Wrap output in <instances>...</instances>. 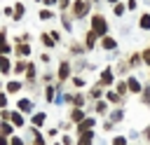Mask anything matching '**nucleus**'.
Segmentation results:
<instances>
[{
    "mask_svg": "<svg viewBox=\"0 0 150 145\" xmlns=\"http://www.w3.org/2000/svg\"><path fill=\"white\" fill-rule=\"evenodd\" d=\"M91 30L98 35V37H105L108 35V21L103 14H94L91 16Z\"/></svg>",
    "mask_w": 150,
    "mask_h": 145,
    "instance_id": "nucleus-1",
    "label": "nucleus"
},
{
    "mask_svg": "<svg viewBox=\"0 0 150 145\" xmlns=\"http://www.w3.org/2000/svg\"><path fill=\"white\" fill-rule=\"evenodd\" d=\"M87 12H89V0H75L73 7H70V14H73L75 19H84Z\"/></svg>",
    "mask_w": 150,
    "mask_h": 145,
    "instance_id": "nucleus-2",
    "label": "nucleus"
},
{
    "mask_svg": "<svg viewBox=\"0 0 150 145\" xmlns=\"http://www.w3.org/2000/svg\"><path fill=\"white\" fill-rule=\"evenodd\" d=\"M94 124H96V117H84V119L75 126V133H77V136H82L84 131H91V129H94Z\"/></svg>",
    "mask_w": 150,
    "mask_h": 145,
    "instance_id": "nucleus-3",
    "label": "nucleus"
},
{
    "mask_svg": "<svg viewBox=\"0 0 150 145\" xmlns=\"http://www.w3.org/2000/svg\"><path fill=\"white\" fill-rule=\"evenodd\" d=\"M112 82H115V75H112V68H105V70L101 72V82H98V84H101V87H110Z\"/></svg>",
    "mask_w": 150,
    "mask_h": 145,
    "instance_id": "nucleus-4",
    "label": "nucleus"
},
{
    "mask_svg": "<svg viewBox=\"0 0 150 145\" xmlns=\"http://www.w3.org/2000/svg\"><path fill=\"white\" fill-rule=\"evenodd\" d=\"M101 47H103L105 51H115V49H117V40L110 37V35H105V37L101 40Z\"/></svg>",
    "mask_w": 150,
    "mask_h": 145,
    "instance_id": "nucleus-5",
    "label": "nucleus"
},
{
    "mask_svg": "<svg viewBox=\"0 0 150 145\" xmlns=\"http://www.w3.org/2000/svg\"><path fill=\"white\" fill-rule=\"evenodd\" d=\"M127 87H129L131 94H143V87H141V82L136 77H127Z\"/></svg>",
    "mask_w": 150,
    "mask_h": 145,
    "instance_id": "nucleus-6",
    "label": "nucleus"
},
{
    "mask_svg": "<svg viewBox=\"0 0 150 145\" xmlns=\"http://www.w3.org/2000/svg\"><path fill=\"white\" fill-rule=\"evenodd\" d=\"M16 105H19V112H33V101L30 98H19Z\"/></svg>",
    "mask_w": 150,
    "mask_h": 145,
    "instance_id": "nucleus-7",
    "label": "nucleus"
},
{
    "mask_svg": "<svg viewBox=\"0 0 150 145\" xmlns=\"http://www.w3.org/2000/svg\"><path fill=\"white\" fill-rule=\"evenodd\" d=\"M68 75H70V63L68 61H61V65H59V82H63Z\"/></svg>",
    "mask_w": 150,
    "mask_h": 145,
    "instance_id": "nucleus-8",
    "label": "nucleus"
},
{
    "mask_svg": "<svg viewBox=\"0 0 150 145\" xmlns=\"http://www.w3.org/2000/svg\"><path fill=\"white\" fill-rule=\"evenodd\" d=\"M21 87H23V84H21L19 80H12V82L5 84V91H7V94H16V91H21Z\"/></svg>",
    "mask_w": 150,
    "mask_h": 145,
    "instance_id": "nucleus-9",
    "label": "nucleus"
},
{
    "mask_svg": "<svg viewBox=\"0 0 150 145\" xmlns=\"http://www.w3.org/2000/svg\"><path fill=\"white\" fill-rule=\"evenodd\" d=\"M9 122H12V124H14L16 129H21V126H26V119H23V115H21L19 110H16V112H12V119H9Z\"/></svg>",
    "mask_w": 150,
    "mask_h": 145,
    "instance_id": "nucleus-10",
    "label": "nucleus"
},
{
    "mask_svg": "<svg viewBox=\"0 0 150 145\" xmlns=\"http://www.w3.org/2000/svg\"><path fill=\"white\" fill-rule=\"evenodd\" d=\"M96 40H98V35H96L94 30H89V33H87V37H84V47H87V49H94Z\"/></svg>",
    "mask_w": 150,
    "mask_h": 145,
    "instance_id": "nucleus-11",
    "label": "nucleus"
},
{
    "mask_svg": "<svg viewBox=\"0 0 150 145\" xmlns=\"http://www.w3.org/2000/svg\"><path fill=\"white\" fill-rule=\"evenodd\" d=\"M105 101H108V103H115V105H122L124 98H122L117 91H108V94H105Z\"/></svg>",
    "mask_w": 150,
    "mask_h": 145,
    "instance_id": "nucleus-12",
    "label": "nucleus"
},
{
    "mask_svg": "<svg viewBox=\"0 0 150 145\" xmlns=\"http://www.w3.org/2000/svg\"><path fill=\"white\" fill-rule=\"evenodd\" d=\"M82 119H84V112H82V108H73V110H70V122L80 124Z\"/></svg>",
    "mask_w": 150,
    "mask_h": 145,
    "instance_id": "nucleus-13",
    "label": "nucleus"
},
{
    "mask_svg": "<svg viewBox=\"0 0 150 145\" xmlns=\"http://www.w3.org/2000/svg\"><path fill=\"white\" fill-rule=\"evenodd\" d=\"M45 119H47V115H45V112H35V115H33V119H30V124H33L35 129H40V126L45 124Z\"/></svg>",
    "mask_w": 150,
    "mask_h": 145,
    "instance_id": "nucleus-14",
    "label": "nucleus"
},
{
    "mask_svg": "<svg viewBox=\"0 0 150 145\" xmlns=\"http://www.w3.org/2000/svg\"><path fill=\"white\" fill-rule=\"evenodd\" d=\"M28 54H30L28 42H16V56H28Z\"/></svg>",
    "mask_w": 150,
    "mask_h": 145,
    "instance_id": "nucleus-15",
    "label": "nucleus"
},
{
    "mask_svg": "<svg viewBox=\"0 0 150 145\" xmlns=\"http://www.w3.org/2000/svg\"><path fill=\"white\" fill-rule=\"evenodd\" d=\"M138 28H141V30H150V14H141V19H138Z\"/></svg>",
    "mask_w": 150,
    "mask_h": 145,
    "instance_id": "nucleus-16",
    "label": "nucleus"
},
{
    "mask_svg": "<svg viewBox=\"0 0 150 145\" xmlns=\"http://www.w3.org/2000/svg\"><path fill=\"white\" fill-rule=\"evenodd\" d=\"M0 129H2V136H5V138H12V131H14V124H12V122H2Z\"/></svg>",
    "mask_w": 150,
    "mask_h": 145,
    "instance_id": "nucleus-17",
    "label": "nucleus"
},
{
    "mask_svg": "<svg viewBox=\"0 0 150 145\" xmlns=\"http://www.w3.org/2000/svg\"><path fill=\"white\" fill-rule=\"evenodd\" d=\"M115 91H117V94L124 98V96L129 94V87H127V82H117V84H115Z\"/></svg>",
    "mask_w": 150,
    "mask_h": 145,
    "instance_id": "nucleus-18",
    "label": "nucleus"
},
{
    "mask_svg": "<svg viewBox=\"0 0 150 145\" xmlns=\"http://www.w3.org/2000/svg\"><path fill=\"white\" fill-rule=\"evenodd\" d=\"M96 115H105L108 112V101H96Z\"/></svg>",
    "mask_w": 150,
    "mask_h": 145,
    "instance_id": "nucleus-19",
    "label": "nucleus"
},
{
    "mask_svg": "<svg viewBox=\"0 0 150 145\" xmlns=\"http://www.w3.org/2000/svg\"><path fill=\"white\" fill-rule=\"evenodd\" d=\"M122 117H124V110H122V108H117L115 112H110V122H112V124L122 122Z\"/></svg>",
    "mask_w": 150,
    "mask_h": 145,
    "instance_id": "nucleus-20",
    "label": "nucleus"
},
{
    "mask_svg": "<svg viewBox=\"0 0 150 145\" xmlns=\"http://www.w3.org/2000/svg\"><path fill=\"white\" fill-rule=\"evenodd\" d=\"M23 14H26V7L21 2H16L14 5V19H23Z\"/></svg>",
    "mask_w": 150,
    "mask_h": 145,
    "instance_id": "nucleus-21",
    "label": "nucleus"
},
{
    "mask_svg": "<svg viewBox=\"0 0 150 145\" xmlns=\"http://www.w3.org/2000/svg\"><path fill=\"white\" fill-rule=\"evenodd\" d=\"M26 70H28V63H23V61H19V58H16V63H14V72H16V75H21V72H26Z\"/></svg>",
    "mask_w": 150,
    "mask_h": 145,
    "instance_id": "nucleus-22",
    "label": "nucleus"
},
{
    "mask_svg": "<svg viewBox=\"0 0 150 145\" xmlns=\"http://www.w3.org/2000/svg\"><path fill=\"white\" fill-rule=\"evenodd\" d=\"M26 77H28V84L35 82V63H28V70H26Z\"/></svg>",
    "mask_w": 150,
    "mask_h": 145,
    "instance_id": "nucleus-23",
    "label": "nucleus"
},
{
    "mask_svg": "<svg viewBox=\"0 0 150 145\" xmlns=\"http://www.w3.org/2000/svg\"><path fill=\"white\" fill-rule=\"evenodd\" d=\"M70 101H73V108H82V105H84V96H82V94L70 96Z\"/></svg>",
    "mask_w": 150,
    "mask_h": 145,
    "instance_id": "nucleus-24",
    "label": "nucleus"
},
{
    "mask_svg": "<svg viewBox=\"0 0 150 145\" xmlns=\"http://www.w3.org/2000/svg\"><path fill=\"white\" fill-rule=\"evenodd\" d=\"M70 51H73V54H84V51H89V49L82 47L80 42H73V44H70Z\"/></svg>",
    "mask_w": 150,
    "mask_h": 145,
    "instance_id": "nucleus-25",
    "label": "nucleus"
},
{
    "mask_svg": "<svg viewBox=\"0 0 150 145\" xmlns=\"http://www.w3.org/2000/svg\"><path fill=\"white\" fill-rule=\"evenodd\" d=\"M54 89H56V87H54V84H47V89H45V98H47V101H49V103H52V101H54Z\"/></svg>",
    "mask_w": 150,
    "mask_h": 145,
    "instance_id": "nucleus-26",
    "label": "nucleus"
},
{
    "mask_svg": "<svg viewBox=\"0 0 150 145\" xmlns=\"http://www.w3.org/2000/svg\"><path fill=\"white\" fill-rule=\"evenodd\" d=\"M42 42H45V47H54V42H56V40H54L52 35H47V33H45V35H42Z\"/></svg>",
    "mask_w": 150,
    "mask_h": 145,
    "instance_id": "nucleus-27",
    "label": "nucleus"
},
{
    "mask_svg": "<svg viewBox=\"0 0 150 145\" xmlns=\"http://www.w3.org/2000/svg\"><path fill=\"white\" fill-rule=\"evenodd\" d=\"M98 87H101V84H98ZM98 87H94V89L89 91V96H91V98H98V101H101V96H103V91H101Z\"/></svg>",
    "mask_w": 150,
    "mask_h": 145,
    "instance_id": "nucleus-28",
    "label": "nucleus"
},
{
    "mask_svg": "<svg viewBox=\"0 0 150 145\" xmlns=\"http://www.w3.org/2000/svg\"><path fill=\"white\" fill-rule=\"evenodd\" d=\"M61 21H63V26H66V30H70V28H73V26H70V16H68L66 12L61 14Z\"/></svg>",
    "mask_w": 150,
    "mask_h": 145,
    "instance_id": "nucleus-29",
    "label": "nucleus"
},
{
    "mask_svg": "<svg viewBox=\"0 0 150 145\" xmlns=\"http://www.w3.org/2000/svg\"><path fill=\"white\" fill-rule=\"evenodd\" d=\"M0 70H2L5 75H7L9 70H14V68H12V63H9V58H5V61H2V68H0Z\"/></svg>",
    "mask_w": 150,
    "mask_h": 145,
    "instance_id": "nucleus-30",
    "label": "nucleus"
},
{
    "mask_svg": "<svg viewBox=\"0 0 150 145\" xmlns=\"http://www.w3.org/2000/svg\"><path fill=\"white\" fill-rule=\"evenodd\" d=\"M141 98H143V103H145V105L150 103V87H145V89H143V94H141Z\"/></svg>",
    "mask_w": 150,
    "mask_h": 145,
    "instance_id": "nucleus-31",
    "label": "nucleus"
},
{
    "mask_svg": "<svg viewBox=\"0 0 150 145\" xmlns=\"http://www.w3.org/2000/svg\"><path fill=\"white\" fill-rule=\"evenodd\" d=\"M141 56H143V63L150 68V47H148V49H143V54H141Z\"/></svg>",
    "mask_w": 150,
    "mask_h": 145,
    "instance_id": "nucleus-32",
    "label": "nucleus"
},
{
    "mask_svg": "<svg viewBox=\"0 0 150 145\" xmlns=\"http://www.w3.org/2000/svg\"><path fill=\"white\" fill-rule=\"evenodd\" d=\"M112 145H129V143H127L124 136H115V138H112Z\"/></svg>",
    "mask_w": 150,
    "mask_h": 145,
    "instance_id": "nucleus-33",
    "label": "nucleus"
},
{
    "mask_svg": "<svg viewBox=\"0 0 150 145\" xmlns=\"http://www.w3.org/2000/svg\"><path fill=\"white\" fill-rule=\"evenodd\" d=\"M52 16H54L52 9H42V12H40V19H42V21H47V19H52Z\"/></svg>",
    "mask_w": 150,
    "mask_h": 145,
    "instance_id": "nucleus-34",
    "label": "nucleus"
},
{
    "mask_svg": "<svg viewBox=\"0 0 150 145\" xmlns=\"http://www.w3.org/2000/svg\"><path fill=\"white\" fill-rule=\"evenodd\" d=\"M122 14H124V5L117 2V5H115V16H122Z\"/></svg>",
    "mask_w": 150,
    "mask_h": 145,
    "instance_id": "nucleus-35",
    "label": "nucleus"
},
{
    "mask_svg": "<svg viewBox=\"0 0 150 145\" xmlns=\"http://www.w3.org/2000/svg\"><path fill=\"white\" fill-rule=\"evenodd\" d=\"M9 143H12V145H26V143H23L19 136H12V138H9Z\"/></svg>",
    "mask_w": 150,
    "mask_h": 145,
    "instance_id": "nucleus-36",
    "label": "nucleus"
},
{
    "mask_svg": "<svg viewBox=\"0 0 150 145\" xmlns=\"http://www.w3.org/2000/svg\"><path fill=\"white\" fill-rule=\"evenodd\" d=\"M59 7H61V9H68V7H73V5H70V0H59Z\"/></svg>",
    "mask_w": 150,
    "mask_h": 145,
    "instance_id": "nucleus-37",
    "label": "nucleus"
},
{
    "mask_svg": "<svg viewBox=\"0 0 150 145\" xmlns=\"http://www.w3.org/2000/svg\"><path fill=\"white\" fill-rule=\"evenodd\" d=\"M75 145H94V140H87V138H77Z\"/></svg>",
    "mask_w": 150,
    "mask_h": 145,
    "instance_id": "nucleus-38",
    "label": "nucleus"
},
{
    "mask_svg": "<svg viewBox=\"0 0 150 145\" xmlns=\"http://www.w3.org/2000/svg\"><path fill=\"white\" fill-rule=\"evenodd\" d=\"M61 143H63V145H75V143H73V138H70V136H63V138H61Z\"/></svg>",
    "mask_w": 150,
    "mask_h": 145,
    "instance_id": "nucleus-39",
    "label": "nucleus"
},
{
    "mask_svg": "<svg viewBox=\"0 0 150 145\" xmlns=\"http://www.w3.org/2000/svg\"><path fill=\"white\" fill-rule=\"evenodd\" d=\"M9 51H12V47H9V44H7V40H5V44H2V54H5V56H7V54H9Z\"/></svg>",
    "mask_w": 150,
    "mask_h": 145,
    "instance_id": "nucleus-40",
    "label": "nucleus"
},
{
    "mask_svg": "<svg viewBox=\"0 0 150 145\" xmlns=\"http://www.w3.org/2000/svg\"><path fill=\"white\" fill-rule=\"evenodd\" d=\"M73 82H75V87H84V80H82V77H75Z\"/></svg>",
    "mask_w": 150,
    "mask_h": 145,
    "instance_id": "nucleus-41",
    "label": "nucleus"
},
{
    "mask_svg": "<svg viewBox=\"0 0 150 145\" xmlns=\"http://www.w3.org/2000/svg\"><path fill=\"white\" fill-rule=\"evenodd\" d=\"M136 5H138L136 0H127V7H129V9H136Z\"/></svg>",
    "mask_w": 150,
    "mask_h": 145,
    "instance_id": "nucleus-42",
    "label": "nucleus"
},
{
    "mask_svg": "<svg viewBox=\"0 0 150 145\" xmlns=\"http://www.w3.org/2000/svg\"><path fill=\"white\" fill-rule=\"evenodd\" d=\"M7 96H9V94H7V91H5V94H2V96H0V103H2V105H7Z\"/></svg>",
    "mask_w": 150,
    "mask_h": 145,
    "instance_id": "nucleus-43",
    "label": "nucleus"
},
{
    "mask_svg": "<svg viewBox=\"0 0 150 145\" xmlns=\"http://www.w3.org/2000/svg\"><path fill=\"white\" fill-rule=\"evenodd\" d=\"M143 136H145V140H148V143H150V126H148V129H145V131H143Z\"/></svg>",
    "mask_w": 150,
    "mask_h": 145,
    "instance_id": "nucleus-44",
    "label": "nucleus"
},
{
    "mask_svg": "<svg viewBox=\"0 0 150 145\" xmlns=\"http://www.w3.org/2000/svg\"><path fill=\"white\" fill-rule=\"evenodd\" d=\"M54 2H59V0H45V5H54Z\"/></svg>",
    "mask_w": 150,
    "mask_h": 145,
    "instance_id": "nucleus-45",
    "label": "nucleus"
},
{
    "mask_svg": "<svg viewBox=\"0 0 150 145\" xmlns=\"http://www.w3.org/2000/svg\"><path fill=\"white\" fill-rule=\"evenodd\" d=\"M108 2H110V5H117V2H120V0H108Z\"/></svg>",
    "mask_w": 150,
    "mask_h": 145,
    "instance_id": "nucleus-46",
    "label": "nucleus"
},
{
    "mask_svg": "<svg viewBox=\"0 0 150 145\" xmlns=\"http://www.w3.org/2000/svg\"><path fill=\"white\" fill-rule=\"evenodd\" d=\"M54 145H56V143H54Z\"/></svg>",
    "mask_w": 150,
    "mask_h": 145,
    "instance_id": "nucleus-47",
    "label": "nucleus"
},
{
    "mask_svg": "<svg viewBox=\"0 0 150 145\" xmlns=\"http://www.w3.org/2000/svg\"><path fill=\"white\" fill-rule=\"evenodd\" d=\"M35 2H38V0H35Z\"/></svg>",
    "mask_w": 150,
    "mask_h": 145,
    "instance_id": "nucleus-48",
    "label": "nucleus"
}]
</instances>
